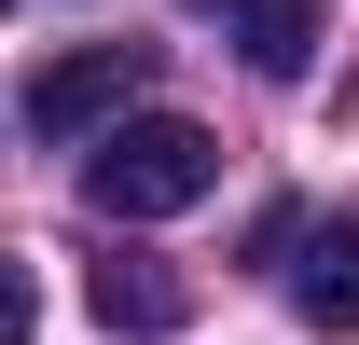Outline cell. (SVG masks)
<instances>
[{"instance_id": "cell-1", "label": "cell", "mask_w": 359, "mask_h": 345, "mask_svg": "<svg viewBox=\"0 0 359 345\" xmlns=\"http://www.w3.org/2000/svg\"><path fill=\"white\" fill-rule=\"evenodd\" d=\"M222 194V138L180 125V111H125V125L83 152V208L97 221H180Z\"/></svg>"}, {"instance_id": "cell-2", "label": "cell", "mask_w": 359, "mask_h": 345, "mask_svg": "<svg viewBox=\"0 0 359 345\" xmlns=\"http://www.w3.org/2000/svg\"><path fill=\"white\" fill-rule=\"evenodd\" d=\"M138 83H152V55H138V42H69V55H42V69H28V97H14V111H28V138H111Z\"/></svg>"}, {"instance_id": "cell-3", "label": "cell", "mask_w": 359, "mask_h": 345, "mask_svg": "<svg viewBox=\"0 0 359 345\" xmlns=\"http://www.w3.org/2000/svg\"><path fill=\"white\" fill-rule=\"evenodd\" d=\"M290 318L304 332H359V208H332V221L290 235Z\"/></svg>"}, {"instance_id": "cell-4", "label": "cell", "mask_w": 359, "mask_h": 345, "mask_svg": "<svg viewBox=\"0 0 359 345\" xmlns=\"http://www.w3.org/2000/svg\"><path fill=\"white\" fill-rule=\"evenodd\" d=\"M180 14H208L263 83H304L318 69V0H180Z\"/></svg>"}, {"instance_id": "cell-5", "label": "cell", "mask_w": 359, "mask_h": 345, "mask_svg": "<svg viewBox=\"0 0 359 345\" xmlns=\"http://www.w3.org/2000/svg\"><path fill=\"white\" fill-rule=\"evenodd\" d=\"M97 318H111V332H180V318H194V276H166V262H97Z\"/></svg>"}]
</instances>
